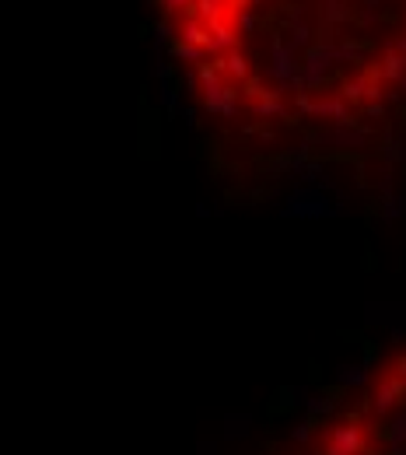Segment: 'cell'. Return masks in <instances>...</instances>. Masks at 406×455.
I'll return each mask as SVG.
<instances>
[{"mask_svg": "<svg viewBox=\"0 0 406 455\" xmlns=\"http://www.w3.org/2000/svg\"><path fill=\"white\" fill-rule=\"evenodd\" d=\"M389 49H392V53H406V36L403 39H392L389 42Z\"/></svg>", "mask_w": 406, "mask_h": 455, "instance_id": "cb8c5ba5", "label": "cell"}, {"mask_svg": "<svg viewBox=\"0 0 406 455\" xmlns=\"http://www.w3.org/2000/svg\"><path fill=\"white\" fill-rule=\"evenodd\" d=\"M308 427H312V424H301V427L294 431V441H308V434H312Z\"/></svg>", "mask_w": 406, "mask_h": 455, "instance_id": "603a6c76", "label": "cell"}, {"mask_svg": "<svg viewBox=\"0 0 406 455\" xmlns=\"http://www.w3.org/2000/svg\"><path fill=\"white\" fill-rule=\"evenodd\" d=\"M249 4H259V0H249Z\"/></svg>", "mask_w": 406, "mask_h": 455, "instance_id": "83f0119b", "label": "cell"}, {"mask_svg": "<svg viewBox=\"0 0 406 455\" xmlns=\"http://www.w3.org/2000/svg\"><path fill=\"white\" fill-rule=\"evenodd\" d=\"M221 7H224V4H217V0H200V4H197V11H200V18H207V25L221 21Z\"/></svg>", "mask_w": 406, "mask_h": 455, "instance_id": "2e32d148", "label": "cell"}, {"mask_svg": "<svg viewBox=\"0 0 406 455\" xmlns=\"http://www.w3.org/2000/svg\"><path fill=\"white\" fill-rule=\"evenodd\" d=\"M365 449V438H361V427L358 424H336L329 431V449L326 455H361Z\"/></svg>", "mask_w": 406, "mask_h": 455, "instance_id": "3957f363", "label": "cell"}, {"mask_svg": "<svg viewBox=\"0 0 406 455\" xmlns=\"http://www.w3.org/2000/svg\"><path fill=\"white\" fill-rule=\"evenodd\" d=\"M162 105H165V109H168V113H172V109L179 105V91H175V88L168 84V78H165V81H162Z\"/></svg>", "mask_w": 406, "mask_h": 455, "instance_id": "d6986e66", "label": "cell"}, {"mask_svg": "<svg viewBox=\"0 0 406 455\" xmlns=\"http://www.w3.org/2000/svg\"><path fill=\"white\" fill-rule=\"evenodd\" d=\"M396 368H400V378H406V357L400 361V365H396Z\"/></svg>", "mask_w": 406, "mask_h": 455, "instance_id": "484cf974", "label": "cell"}, {"mask_svg": "<svg viewBox=\"0 0 406 455\" xmlns=\"http://www.w3.org/2000/svg\"><path fill=\"white\" fill-rule=\"evenodd\" d=\"M382 113H385L382 102H371V105H368V116H382Z\"/></svg>", "mask_w": 406, "mask_h": 455, "instance_id": "d4e9b609", "label": "cell"}, {"mask_svg": "<svg viewBox=\"0 0 406 455\" xmlns=\"http://www.w3.org/2000/svg\"><path fill=\"white\" fill-rule=\"evenodd\" d=\"M158 4H162L165 11H179V7H186L189 0H158Z\"/></svg>", "mask_w": 406, "mask_h": 455, "instance_id": "7402d4cb", "label": "cell"}, {"mask_svg": "<svg viewBox=\"0 0 406 455\" xmlns=\"http://www.w3.org/2000/svg\"><path fill=\"white\" fill-rule=\"evenodd\" d=\"M203 109L217 113V116H235L239 113V91L221 81L210 84V88H203Z\"/></svg>", "mask_w": 406, "mask_h": 455, "instance_id": "277c9868", "label": "cell"}, {"mask_svg": "<svg viewBox=\"0 0 406 455\" xmlns=\"http://www.w3.org/2000/svg\"><path fill=\"white\" fill-rule=\"evenodd\" d=\"M347 18H350L347 0H323V21H326V28H333L336 21H347Z\"/></svg>", "mask_w": 406, "mask_h": 455, "instance_id": "7c38bea8", "label": "cell"}, {"mask_svg": "<svg viewBox=\"0 0 406 455\" xmlns=\"http://www.w3.org/2000/svg\"><path fill=\"white\" fill-rule=\"evenodd\" d=\"M403 396H406V382H403V378H385V382L378 385V392H375V410H378V414H385V410H392Z\"/></svg>", "mask_w": 406, "mask_h": 455, "instance_id": "8992f818", "label": "cell"}, {"mask_svg": "<svg viewBox=\"0 0 406 455\" xmlns=\"http://www.w3.org/2000/svg\"><path fill=\"white\" fill-rule=\"evenodd\" d=\"M168 39H172V25H168V21H158V25H155V49H165Z\"/></svg>", "mask_w": 406, "mask_h": 455, "instance_id": "ffe728a7", "label": "cell"}, {"mask_svg": "<svg viewBox=\"0 0 406 455\" xmlns=\"http://www.w3.org/2000/svg\"><path fill=\"white\" fill-rule=\"evenodd\" d=\"M207 32H210V39H207V49H210V53H231V49H235V32H231L224 21L207 25Z\"/></svg>", "mask_w": 406, "mask_h": 455, "instance_id": "52a82bcc", "label": "cell"}, {"mask_svg": "<svg viewBox=\"0 0 406 455\" xmlns=\"http://www.w3.org/2000/svg\"><path fill=\"white\" fill-rule=\"evenodd\" d=\"M239 25H242V32H252V28H256V14H252V11H242V14H239Z\"/></svg>", "mask_w": 406, "mask_h": 455, "instance_id": "44dd1931", "label": "cell"}, {"mask_svg": "<svg viewBox=\"0 0 406 455\" xmlns=\"http://www.w3.org/2000/svg\"><path fill=\"white\" fill-rule=\"evenodd\" d=\"M319 140L336 144V147H361V144H365V130H354L350 123H336L333 130H323Z\"/></svg>", "mask_w": 406, "mask_h": 455, "instance_id": "5b68a950", "label": "cell"}, {"mask_svg": "<svg viewBox=\"0 0 406 455\" xmlns=\"http://www.w3.org/2000/svg\"><path fill=\"white\" fill-rule=\"evenodd\" d=\"M172 56H175V60H193V63H203L207 49H203V46H189V42H179V46L172 49Z\"/></svg>", "mask_w": 406, "mask_h": 455, "instance_id": "5bb4252c", "label": "cell"}, {"mask_svg": "<svg viewBox=\"0 0 406 455\" xmlns=\"http://www.w3.org/2000/svg\"><path fill=\"white\" fill-rule=\"evenodd\" d=\"M382 155H385L389 162H403V158H406L403 140H392V137H389V140H385V151H382Z\"/></svg>", "mask_w": 406, "mask_h": 455, "instance_id": "ac0fdd59", "label": "cell"}, {"mask_svg": "<svg viewBox=\"0 0 406 455\" xmlns=\"http://www.w3.org/2000/svg\"><path fill=\"white\" fill-rule=\"evenodd\" d=\"M284 217H301V221H316V217H329V214H343L340 207H329V197H326L319 186H301L287 197Z\"/></svg>", "mask_w": 406, "mask_h": 455, "instance_id": "6da1fadb", "label": "cell"}, {"mask_svg": "<svg viewBox=\"0 0 406 455\" xmlns=\"http://www.w3.org/2000/svg\"><path fill=\"white\" fill-rule=\"evenodd\" d=\"M389 445H406V414H400L392 424H389Z\"/></svg>", "mask_w": 406, "mask_h": 455, "instance_id": "9a60e30c", "label": "cell"}, {"mask_svg": "<svg viewBox=\"0 0 406 455\" xmlns=\"http://www.w3.org/2000/svg\"><path fill=\"white\" fill-rule=\"evenodd\" d=\"M378 74H382L385 81H403V78H406V53H392V49H385Z\"/></svg>", "mask_w": 406, "mask_h": 455, "instance_id": "9c48e42d", "label": "cell"}, {"mask_svg": "<svg viewBox=\"0 0 406 455\" xmlns=\"http://www.w3.org/2000/svg\"><path fill=\"white\" fill-rule=\"evenodd\" d=\"M308 42H312V28H308L301 18H298V21H291V49L298 53V49H301V46H308Z\"/></svg>", "mask_w": 406, "mask_h": 455, "instance_id": "4fadbf2b", "label": "cell"}, {"mask_svg": "<svg viewBox=\"0 0 406 455\" xmlns=\"http://www.w3.org/2000/svg\"><path fill=\"white\" fill-rule=\"evenodd\" d=\"M329 67H333V42L323 39L305 56V63H301V84H305V91L308 88H319L326 81V74H329Z\"/></svg>", "mask_w": 406, "mask_h": 455, "instance_id": "7a4b0ae2", "label": "cell"}, {"mask_svg": "<svg viewBox=\"0 0 406 455\" xmlns=\"http://www.w3.org/2000/svg\"><path fill=\"white\" fill-rule=\"evenodd\" d=\"M336 382H340V385H350V389H354V385H365L368 365H340V368H336Z\"/></svg>", "mask_w": 406, "mask_h": 455, "instance_id": "8fae6325", "label": "cell"}, {"mask_svg": "<svg viewBox=\"0 0 406 455\" xmlns=\"http://www.w3.org/2000/svg\"><path fill=\"white\" fill-rule=\"evenodd\" d=\"M305 407H308V414H316V417L333 414V399H326V396H316V399H305Z\"/></svg>", "mask_w": 406, "mask_h": 455, "instance_id": "e0dca14e", "label": "cell"}, {"mask_svg": "<svg viewBox=\"0 0 406 455\" xmlns=\"http://www.w3.org/2000/svg\"><path fill=\"white\" fill-rule=\"evenodd\" d=\"M214 67H217V70H224V74H228V78H235V81H245V78H249L245 56L239 53V49H231L228 56H217V60H214Z\"/></svg>", "mask_w": 406, "mask_h": 455, "instance_id": "ba28073f", "label": "cell"}, {"mask_svg": "<svg viewBox=\"0 0 406 455\" xmlns=\"http://www.w3.org/2000/svg\"><path fill=\"white\" fill-rule=\"evenodd\" d=\"M400 88H403V91H406V78H403V81H400Z\"/></svg>", "mask_w": 406, "mask_h": 455, "instance_id": "4316f807", "label": "cell"}, {"mask_svg": "<svg viewBox=\"0 0 406 455\" xmlns=\"http://www.w3.org/2000/svg\"><path fill=\"white\" fill-rule=\"evenodd\" d=\"M207 39H210V32H207V25H203L200 18H189V21L182 25L179 42H189V46H203V49H207Z\"/></svg>", "mask_w": 406, "mask_h": 455, "instance_id": "30bf717a", "label": "cell"}]
</instances>
